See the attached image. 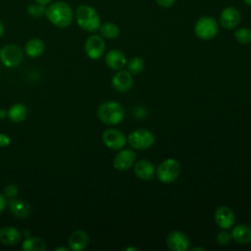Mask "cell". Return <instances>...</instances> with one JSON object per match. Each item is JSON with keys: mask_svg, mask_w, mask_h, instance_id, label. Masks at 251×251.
<instances>
[{"mask_svg": "<svg viewBox=\"0 0 251 251\" xmlns=\"http://www.w3.org/2000/svg\"><path fill=\"white\" fill-rule=\"evenodd\" d=\"M45 11H46L45 6L41 5V4H38L36 2H35V4H29L27 6V13L31 17H34V18L41 17L42 15L45 14Z\"/></svg>", "mask_w": 251, "mask_h": 251, "instance_id": "obj_27", "label": "cell"}, {"mask_svg": "<svg viewBox=\"0 0 251 251\" xmlns=\"http://www.w3.org/2000/svg\"><path fill=\"white\" fill-rule=\"evenodd\" d=\"M156 174L161 182L172 183L176 180L180 174V165L175 159H166L158 166Z\"/></svg>", "mask_w": 251, "mask_h": 251, "instance_id": "obj_4", "label": "cell"}, {"mask_svg": "<svg viewBox=\"0 0 251 251\" xmlns=\"http://www.w3.org/2000/svg\"><path fill=\"white\" fill-rule=\"evenodd\" d=\"M231 238L239 244H247L251 241V226L245 224H240L234 226L231 230Z\"/></svg>", "mask_w": 251, "mask_h": 251, "instance_id": "obj_19", "label": "cell"}, {"mask_svg": "<svg viewBox=\"0 0 251 251\" xmlns=\"http://www.w3.org/2000/svg\"><path fill=\"white\" fill-rule=\"evenodd\" d=\"M5 196L8 198H13L18 194V187L15 184H9L5 188Z\"/></svg>", "mask_w": 251, "mask_h": 251, "instance_id": "obj_29", "label": "cell"}, {"mask_svg": "<svg viewBox=\"0 0 251 251\" xmlns=\"http://www.w3.org/2000/svg\"><path fill=\"white\" fill-rule=\"evenodd\" d=\"M70 248H66V247H58V248H56L55 250L56 251H58V250H65V251H68Z\"/></svg>", "mask_w": 251, "mask_h": 251, "instance_id": "obj_36", "label": "cell"}, {"mask_svg": "<svg viewBox=\"0 0 251 251\" xmlns=\"http://www.w3.org/2000/svg\"><path fill=\"white\" fill-rule=\"evenodd\" d=\"M103 143L112 150H121L126 143V135L117 128H107L102 133Z\"/></svg>", "mask_w": 251, "mask_h": 251, "instance_id": "obj_8", "label": "cell"}, {"mask_svg": "<svg viewBox=\"0 0 251 251\" xmlns=\"http://www.w3.org/2000/svg\"><path fill=\"white\" fill-rule=\"evenodd\" d=\"M4 31H5V28H4V25L2 24V22L0 21V37H2V35L4 34Z\"/></svg>", "mask_w": 251, "mask_h": 251, "instance_id": "obj_35", "label": "cell"}, {"mask_svg": "<svg viewBox=\"0 0 251 251\" xmlns=\"http://www.w3.org/2000/svg\"><path fill=\"white\" fill-rule=\"evenodd\" d=\"M127 141L132 149L144 150L154 144L155 137L150 130L145 128H138L129 133Z\"/></svg>", "mask_w": 251, "mask_h": 251, "instance_id": "obj_5", "label": "cell"}, {"mask_svg": "<svg viewBox=\"0 0 251 251\" xmlns=\"http://www.w3.org/2000/svg\"><path fill=\"white\" fill-rule=\"evenodd\" d=\"M22 239V232L14 226L0 228V242L5 245H16Z\"/></svg>", "mask_w": 251, "mask_h": 251, "instance_id": "obj_17", "label": "cell"}, {"mask_svg": "<svg viewBox=\"0 0 251 251\" xmlns=\"http://www.w3.org/2000/svg\"><path fill=\"white\" fill-rule=\"evenodd\" d=\"M11 139L5 133H0V147H6L10 144Z\"/></svg>", "mask_w": 251, "mask_h": 251, "instance_id": "obj_30", "label": "cell"}, {"mask_svg": "<svg viewBox=\"0 0 251 251\" xmlns=\"http://www.w3.org/2000/svg\"><path fill=\"white\" fill-rule=\"evenodd\" d=\"M167 246L172 251H186L189 249L190 240L184 232L174 230L167 237Z\"/></svg>", "mask_w": 251, "mask_h": 251, "instance_id": "obj_10", "label": "cell"}, {"mask_svg": "<svg viewBox=\"0 0 251 251\" xmlns=\"http://www.w3.org/2000/svg\"><path fill=\"white\" fill-rule=\"evenodd\" d=\"M244 2H245L247 5L251 6V0H244Z\"/></svg>", "mask_w": 251, "mask_h": 251, "instance_id": "obj_38", "label": "cell"}, {"mask_svg": "<svg viewBox=\"0 0 251 251\" xmlns=\"http://www.w3.org/2000/svg\"><path fill=\"white\" fill-rule=\"evenodd\" d=\"M241 19L239 11L234 7L225 8L220 16L221 25L226 29H233L237 26Z\"/></svg>", "mask_w": 251, "mask_h": 251, "instance_id": "obj_13", "label": "cell"}, {"mask_svg": "<svg viewBox=\"0 0 251 251\" xmlns=\"http://www.w3.org/2000/svg\"><path fill=\"white\" fill-rule=\"evenodd\" d=\"M75 20L79 27L87 32H94L100 27V17L96 10L88 5H80L75 10Z\"/></svg>", "mask_w": 251, "mask_h": 251, "instance_id": "obj_2", "label": "cell"}, {"mask_svg": "<svg viewBox=\"0 0 251 251\" xmlns=\"http://www.w3.org/2000/svg\"><path fill=\"white\" fill-rule=\"evenodd\" d=\"M218 24L212 17H202L197 20L194 25V32L200 39L209 40L218 33Z\"/></svg>", "mask_w": 251, "mask_h": 251, "instance_id": "obj_6", "label": "cell"}, {"mask_svg": "<svg viewBox=\"0 0 251 251\" xmlns=\"http://www.w3.org/2000/svg\"><path fill=\"white\" fill-rule=\"evenodd\" d=\"M134 175L142 180H151L155 176V169L153 164L148 160H139L134 164Z\"/></svg>", "mask_w": 251, "mask_h": 251, "instance_id": "obj_15", "label": "cell"}, {"mask_svg": "<svg viewBox=\"0 0 251 251\" xmlns=\"http://www.w3.org/2000/svg\"><path fill=\"white\" fill-rule=\"evenodd\" d=\"M136 154L131 149H123L118 152L114 158V167L118 171H126L128 170L135 161Z\"/></svg>", "mask_w": 251, "mask_h": 251, "instance_id": "obj_12", "label": "cell"}, {"mask_svg": "<svg viewBox=\"0 0 251 251\" xmlns=\"http://www.w3.org/2000/svg\"><path fill=\"white\" fill-rule=\"evenodd\" d=\"M99 30L101 34L108 39H114L117 38L120 34V28L119 26L114 23H104L100 25Z\"/></svg>", "mask_w": 251, "mask_h": 251, "instance_id": "obj_24", "label": "cell"}, {"mask_svg": "<svg viewBox=\"0 0 251 251\" xmlns=\"http://www.w3.org/2000/svg\"><path fill=\"white\" fill-rule=\"evenodd\" d=\"M45 16L52 25L61 28L69 26L73 21L72 8L64 1L50 4L45 11Z\"/></svg>", "mask_w": 251, "mask_h": 251, "instance_id": "obj_1", "label": "cell"}, {"mask_svg": "<svg viewBox=\"0 0 251 251\" xmlns=\"http://www.w3.org/2000/svg\"><path fill=\"white\" fill-rule=\"evenodd\" d=\"M112 85L119 92H126L132 86L131 74L128 71H119L112 77Z\"/></svg>", "mask_w": 251, "mask_h": 251, "instance_id": "obj_14", "label": "cell"}, {"mask_svg": "<svg viewBox=\"0 0 251 251\" xmlns=\"http://www.w3.org/2000/svg\"><path fill=\"white\" fill-rule=\"evenodd\" d=\"M191 250H192V251H194V250H204V248H201V247H193Z\"/></svg>", "mask_w": 251, "mask_h": 251, "instance_id": "obj_37", "label": "cell"}, {"mask_svg": "<svg viewBox=\"0 0 251 251\" xmlns=\"http://www.w3.org/2000/svg\"><path fill=\"white\" fill-rule=\"evenodd\" d=\"M7 115H8V111H6L5 109H1V110H0V119L6 118Z\"/></svg>", "mask_w": 251, "mask_h": 251, "instance_id": "obj_34", "label": "cell"}, {"mask_svg": "<svg viewBox=\"0 0 251 251\" xmlns=\"http://www.w3.org/2000/svg\"><path fill=\"white\" fill-rule=\"evenodd\" d=\"M6 208V199L4 195L0 194V213H2Z\"/></svg>", "mask_w": 251, "mask_h": 251, "instance_id": "obj_32", "label": "cell"}, {"mask_svg": "<svg viewBox=\"0 0 251 251\" xmlns=\"http://www.w3.org/2000/svg\"><path fill=\"white\" fill-rule=\"evenodd\" d=\"M8 118L13 123H21L25 120L27 116L26 107L24 104H14L8 110Z\"/></svg>", "mask_w": 251, "mask_h": 251, "instance_id": "obj_22", "label": "cell"}, {"mask_svg": "<svg viewBox=\"0 0 251 251\" xmlns=\"http://www.w3.org/2000/svg\"><path fill=\"white\" fill-rule=\"evenodd\" d=\"M25 51L28 57L37 58L44 52V43L39 38H31L25 43Z\"/></svg>", "mask_w": 251, "mask_h": 251, "instance_id": "obj_21", "label": "cell"}, {"mask_svg": "<svg viewBox=\"0 0 251 251\" xmlns=\"http://www.w3.org/2000/svg\"><path fill=\"white\" fill-rule=\"evenodd\" d=\"M125 250H126H126H136V248H131V247H128V248H126Z\"/></svg>", "mask_w": 251, "mask_h": 251, "instance_id": "obj_39", "label": "cell"}, {"mask_svg": "<svg viewBox=\"0 0 251 251\" xmlns=\"http://www.w3.org/2000/svg\"><path fill=\"white\" fill-rule=\"evenodd\" d=\"M45 248L44 240L36 236H27L22 244V249L25 251H43Z\"/></svg>", "mask_w": 251, "mask_h": 251, "instance_id": "obj_23", "label": "cell"}, {"mask_svg": "<svg viewBox=\"0 0 251 251\" xmlns=\"http://www.w3.org/2000/svg\"><path fill=\"white\" fill-rule=\"evenodd\" d=\"M36 3H38V4H41V5H47V4H49V3H51V1L52 0H34Z\"/></svg>", "mask_w": 251, "mask_h": 251, "instance_id": "obj_33", "label": "cell"}, {"mask_svg": "<svg viewBox=\"0 0 251 251\" xmlns=\"http://www.w3.org/2000/svg\"><path fill=\"white\" fill-rule=\"evenodd\" d=\"M105 47V41L102 36L98 34H93L86 39L84 44V51L88 58L96 60L104 54Z\"/></svg>", "mask_w": 251, "mask_h": 251, "instance_id": "obj_9", "label": "cell"}, {"mask_svg": "<svg viewBox=\"0 0 251 251\" xmlns=\"http://www.w3.org/2000/svg\"><path fill=\"white\" fill-rule=\"evenodd\" d=\"M175 1L176 0H156L157 4L163 8H169V7L173 6Z\"/></svg>", "mask_w": 251, "mask_h": 251, "instance_id": "obj_31", "label": "cell"}, {"mask_svg": "<svg viewBox=\"0 0 251 251\" xmlns=\"http://www.w3.org/2000/svg\"><path fill=\"white\" fill-rule=\"evenodd\" d=\"M89 237L87 232L81 229L75 230L69 237V248L74 251H81L88 245Z\"/></svg>", "mask_w": 251, "mask_h": 251, "instance_id": "obj_16", "label": "cell"}, {"mask_svg": "<svg viewBox=\"0 0 251 251\" xmlns=\"http://www.w3.org/2000/svg\"><path fill=\"white\" fill-rule=\"evenodd\" d=\"M235 39L241 44H248L251 42V30L247 27H241L234 31Z\"/></svg>", "mask_w": 251, "mask_h": 251, "instance_id": "obj_25", "label": "cell"}, {"mask_svg": "<svg viewBox=\"0 0 251 251\" xmlns=\"http://www.w3.org/2000/svg\"><path fill=\"white\" fill-rule=\"evenodd\" d=\"M98 119L108 125L113 126L121 123L125 117L124 107L116 101H106L99 105L97 109Z\"/></svg>", "mask_w": 251, "mask_h": 251, "instance_id": "obj_3", "label": "cell"}, {"mask_svg": "<svg viewBox=\"0 0 251 251\" xmlns=\"http://www.w3.org/2000/svg\"><path fill=\"white\" fill-rule=\"evenodd\" d=\"M0 60L8 68H15L23 61V51L16 44H7L0 50Z\"/></svg>", "mask_w": 251, "mask_h": 251, "instance_id": "obj_7", "label": "cell"}, {"mask_svg": "<svg viewBox=\"0 0 251 251\" xmlns=\"http://www.w3.org/2000/svg\"><path fill=\"white\" fill-rule=\"evenodd\" d=\"M217 242L220 244V245H227L229 242H230V239H231V234L228 233L227 231L226 230H223V231H220L218 234H217Z\"/></svg>", "mask_w": 251, "mask_h": 251, "instance_id": "obj_28", "label": "cell"}, {"mask_svg": "<svg viewBox=\"0 0 251 251\" xmlns=\"http://www.w3.org/2000/svg\"><path fill=\"white\" fill-rule=\"evenodd\" d=\"M144 68V62L141 58L139 57H134L132 58L128 64H127V71L130 73V74H134V75H137V74H140L142 72Z\"/></svg>", "mask_w": 251, "mask_h": 251, "instance_id": "obj_26", "label": "cell"}, {"mask_svg": "<svg viewBox=\"0 0 251 251\" xmlns=\"http://www.w3.org/2000/svg\"><path fill=\"white\" fill-rule=\"evenodd\" d=\"M105 63L110 69L119 71L125 67L126 63V58L122 51L113 49V50H110L106 54Z\"/></svg>", "mask_w": 251, "mask_h": 251, "instance_id": "obj_18", "label": "cell"}, {"mask_svg": "<svg viewBox=\"0 0 251 251\" xmlns=\"http://www.w3.org/2000/svg\"><path fill=\"white\" fill-rule=\"evenodd\" d=\"M9 208L12 214L20 219H25L30 214L29 205L20 199H11L9 201Z\"/></svg>", "mask_w": 251, "mask_h": 251, "instance_id": "obj_20", "label": "cell"}, {"mask_svg": "<svg viewBox=\"0 0 251 251\" xmlns=\"http://www.w3.org/2000/svg\"><path fill=\"white\" fill-rule=\"evenodd\" d=\"M214 219L216 224L222 229L230 228L235 221L234 214L232 210L226 206L219 207L214 213Z\"/></svg>", "mask_w": 251, "mask_h": 251, "instance_id": "obj_11", "label": "cell"}]
</instances>
